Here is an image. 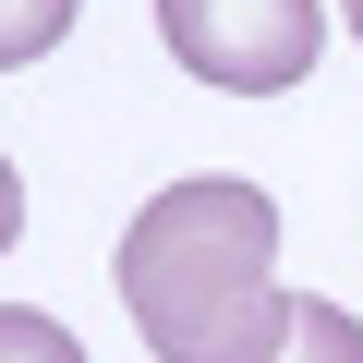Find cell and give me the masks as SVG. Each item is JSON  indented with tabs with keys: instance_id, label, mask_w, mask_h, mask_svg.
I'll return each instance as SVG.
<instances>
[{
	"instance_id": "3957f363",
	"label": "cell",
	"mask_w": 363,
	"mask_h": 363,
	"mask_svg": "<svg viewBox=\"0 0 363 363\" xmlns=\"http://www.w3.org/2000/svg\"><path fill=\"white\" fill-rule=\"evenodd\" d=\"M255 363H363V315H339V303L291 291V315H279V339H267Z\"/></svg>"
},
{
	"instance_id": "8992f818",
	"label": "cell",
	"mask_w": 363,
	"mask_h": 363,
	"mask_svg": "<svg viewBox=\"0 0 363 363\" xmlns=\"http://www.w3.org/2000/svg\"><path fill=\"white\" fill-rule=\"evenodd\" d=\"M13 230H25V182H13V157H0V255H13Z\"/></svg>"
},
{
	"instance_id": "277c9868",
	"label": "cell",
	"mask_w": 363,
	"mask_h": 363,
	"mask_svg": "<svg viewBox=\"0 0 363 363\" xmlns=\"http://www.w3.org/2000/svg\"><path fill=\"white\" fill-rule=\"evenodd\" d=\"M73 13H85V0H0V73L49 61V49L73 37Z\"/></svg>"
},
{
	"instance_id": "5b68a950",
	"label": "cell",
	"mask_w": 363,
	"mask_h": 363,
	"mask_svg": "<svg viewBox=\"0 0 363 363\" xmlns=\"http://www.w3.org/2000/svg\"><path fill=\"white\" fill-rule=\"evenodd\" d=\"M0 363H85V339L37 303H0Z\"/></svg>"
},
{
	"instance_id": "52a82bcc",
	"label": "cell",
	"mask_w": 363,
	"mask_h": 363,
	"mask_svg": "<svg viewBox=\"0 0 363 363\" xmlns=\"http://www.w3.org/2000/svg\"><path fill=\"white\" fill-rule=\"evenodd\" d=\"M339 13H351V37H363V0H339Z\"/></svg>"
},
{
	"instance_id": "7a4b0ae2",
	"label": "cell",
	"mask_w": 363,
	"mask_h": 363,
	"mask_svg": "<svg viewBox=\"0 0 363 363\" xmlns=\"http://www.w3.org/2000/svg\"><path fill=\"white\" fill-rule=\"evenodd\" d=\"M157 37L218 97H291L327 49V0H157Z\"/></svg>"
},
{
	"instance_id": "6da1fadb",
	"label": "cell",
	"mask_w": 363,
	"mask_h": 363,
	"mask_svg": "<svg viewBox=\"0 0 363 363\" xmlns=\"http://www.w3.org/2000/svg\"><path fill=\"white\" fill-rule=\"evenodd\" d=\"M121 315L157 363H255L291 315L279 291V194L194 169L133 206L121 230Z\"/></svg>"
}]
</instances>
